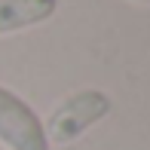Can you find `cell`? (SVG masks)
<instances>
[{"instance_id":"1","label":"cell","mask_w":150,"mask_h":150,"mask_svg":"<svg viewBox=\"0 0 150 150\" xmlns=\"http://www.w3.org/2000/svg\"><path fill=\"white\" fill-rule=\"evenodd\" d=\"M110 113V95H104L95 86L77 89L58 101L43 120V135L52 144H71L80 135H86L95 122H101Z\"/></svg>"},{"instance_id":"4","label":"cell","mask_w":150,"mask_h":150,"mask_svg":"<svg viewBox=\"0 0 150 150\" xmlns=\"http://www.w3.org/2000/svg\"><path fill=\"white\" fill-rule=\"evenodd\" d=\"M132 3H144V6H150V0H132Z\"/></svg>"},{"instance_id":"3","label":"cell","mask_w":150,"mask_h":150,"mask_svg":"<svg viewBox=\"0 0 150 150\" xmlns=\"http://www.w3.org/2000/svg\"><path fill=\"white\" fill-rule=\"evenodd\" d=\"M58 9V0H0V37L28 31L49 22Z\"/></svg>"},{"instance_id":"2","label":"cell","mask_w":150,"mask_h":150,"mask_svg":"<svg viewBox=\"0 0 150 150\" xmlns=\"http://www.w3.org/2000/svg\"><path fill=\"white\" fill-rule=\"evenodd\" d=\"M0 147L3 150H52L43 135V120L22 98L0 86Z\"/></svg>"}]
</instances>
